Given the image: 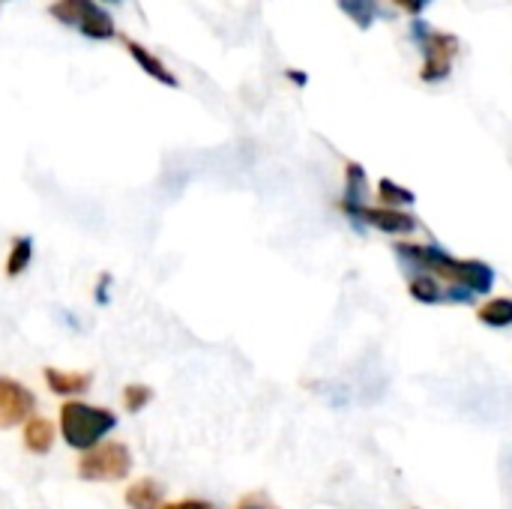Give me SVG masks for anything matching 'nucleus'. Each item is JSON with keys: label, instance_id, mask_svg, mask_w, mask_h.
Masks as SVG:
<instances>
[{"label": "nucleus", "instance_id": "13", "mask_svg": "<svg viewBox=\"0 0 512 509\" xmlns=\"http://www.w3.org/2000/svg\"><path fill=\"white\" fill-rule=\"evenodd\" d=\"M477 321L492 330H510L512 327V297H492L477 309Z\"/></svg>", "mask_w": 512, "mask_h": 509}, {"label": "nucleus", "instance_id": "10", "mask_svg": "<svg viewBox=\"0 0 512 509\" xmlns=\"http://www.w3.org/2000/svg\"><path fill=\"white\" fill-rule=\"evenodd\" d=\"M123 45H126V51L132 54V60L138 63V69L144 72V75H150L153 81H159V84H165V87H180V78L168 69V63H162L150 48H144L141 42H135V39H126L123 36Z\"/></svg>", "mask_w": 512, "mask_h": 509}, {"label": "nucleus", "instance_id": "15", "mask_svg": "<svg viewBox=\"0 0 512 509\" xmlns=\"http://www.w3.org/2000/svg\"><path fill=\"white\" fill-rule=\"evenodd\" d=\"M339 9L360 27V30H369L384 12H381V3L378 0H336Z\"/></svg>", "mask_w": 512, "mask_h": 509}, {"label": "nucleus", "instance_id": "2", "mask_svg": "<svg viewBox=\"0 0 512 509\" xmlns=\"http://www.w3.org/2000/svg\"><path fill=\"white\" fill-rule=\"evenodd\" d=\"M120 426V417L105 405H90L84 399H69L57 414V435L75 453H87L108 441V435Z\"/></svg>", "mask_w": 512, "mask_h": 509}, {"label": "nucleus", "instance_id": "17", "mask_svg": "<svg viewBox=\"0 0 512 509\" xmlns=\"http://www.w3.org/2000/svg\"><path fill=\"white\" fill-rule=\"evenodd\" d=\"M120 402H123L126 414H141L153 402V387H147V384H126L123 393H120Z\"/></svg>", "mask_w": 512, "mask_h": 509}, {"label": "nucleus", "instance_id": "4", "mask_svg": "<svg viewBox=\"0 0 512 509\" xmlns=\"http://www.w3.org/2000/svg\"><path fill=\"white\" fill-rule=\"evenodd\" d=\"M135 459L123 441H102L99 447L81 453L75 474L81 483H120L132 474Z\"/></svg>", "mask_w": 512, "mask_h": 509}, {"label": "nucleus", "instance_id": "14", "mask_svg": "<svg viewBox=\"0 0 512 509\" xmlns=\"http://www.w3.org/2000/svg\"><path fill=\"white\" fill-rule=\"evenodd\" d=\"M30 261H33V240L30 237H12L9 240V252H6V264H3L6 279L24 276Z\"/></svg>", "mask_w": 512, "mask_h": 509}, {"label": "nucleus", "instance_id": "5", "mask_svg": "<svg viewBox=\"0 0 512 509\" xmlns=\"http://www.w3.org/2000/svg\"><path fill=\"white\" fill-rule=\"evenodd\" d=\"M48 15L93 42H105V39L117 36L111 12L105 6H99L96 0H54L48 6Z\"/></svg>", "mask_w": 512, "mask_h": 509}, {"label": "nucleus", "instance_id": "6", "mask_svg": "<svg viewBox=\"0 0 512 509\" xmlns=\"http://www.w3.org/2000/svg\"><path fill=\"white\" fill-rule=\"evenodd\" d=\"M357 228L360 225H369V228H375V231H381V234H390V237H411L417 228H420V222H417V216L414 213H408V210H393V207H372V204H363V207H357V210H351V213H345Z\"/></svg>", "mask_w": 512, "mask_h": 509}, {"label": "nucleus", "instance_id": "8", "mask_svg": "<svg viewBox=\"0 0 512 509\" xmlns=\"http://www.w3.org/2000/svg\"><path fill=\"white\" fill-rule=\"evenodd\" d=\"M42 381H45V387H48L54 396H60L63 402L81 399V396H87L90 387H93V375H90V372H75V369H60V366H45V369H42Z\"/></svg>", "mask_w": 512, "mask_h": 509}, {"label": "nucleus", "instance_id": "12", "mask_svg": "<svg viewBox=\"0 0 512 509\" xmlns=\"http://www.w3.org/2000/svg\"><path fill=\"white\" fill-rule=\"evenodd\" d=\"M366 195H369V180H366V171L360 162H348L345 165V195L339 201V210L342 213H351L357 207L366 204Z\"/></svg>", "mask_w": 512, "mask_h": 509}, {"label": "nucleus", "instance_id": "7", "mask_svg": "<svg viewBox=\"0 0 512 509\" xmlns=\"http://www.w3.org/2000/svg\"><path fill=\"white\" fill-rule=\"evenodd\" d=\"M36 414V396L21 381L0 375V432L24 426Z\"/></svg>", "mask_w": 512, "mask_h": 509}, {"label": "nucleus", "instance_id": "1", "mask_svg": "<svg viewBox=\"0 0 512 509\" xmlns=\"http://www.w3.org/2000/svg\"><path fill=\"white\" fill-rule=\"evenodd\" d=\"M399 261L411 273L435 276L438 282L450 288H462L468 294H492L495 288V267L480 258H456L453 252L441 249L438 243H399L396 246Z\"/></svg>", "mask_w": 512, "mask_h": 509}, {"label": "nucleus", "instance_id": "11", "mask_svg": "<svg viewBox=\"0 0 512 509\" xmlns=\"http://www.w3.org/2000/svg\"><path fill=\"white\" fill-rule=\"evenodd\" d=\"M123 501L129 509H162L165 507V486L153 477H141V480L129 483Z\"/></svg>", "mask_w": 512, "mask_h": 509}, {"label": "nucleus", "instance_id": "19", "mask_svg": "<svg viewBox=\"0 0 512 509\" xmlns=\"http://www.w3.org/2000/svg\"><path fill=\"white\" fill-rule=\"evenodd\" d=\"M234 509H279L267 495H261V492H255V495H246L240 504Z\"/></svg>", "mask_w": 512, "mask_h": 509}, {"label": "nucleus", "instance_id": "18", "mask_svg": "<svg viewBox=\"0 0 512 509\" xmlns=\"http://www.w3.org/2000/svg\"><path fill=\"white\" fill-rule=\"evenodd\" d=\"M162 509H219L216 504L204 501V498H180V501H165Z\"/></svg>", "mask_w": 512, "mask_h": 509}, {"label": "nucleus", "instance_id": "21", "mask_svg": "<svg viewBox=\"0 0 512 509\" xmlns=\"http://www.w3.org/2000/svg\"><path fill=\"white\" fill-rule=\"evenodd\" d=\"M288 78H291L297 87H303V84L309 81V78H306V72H300V69H288Z\"/></svg>", "mask_w": 512, "mask_h": 509}, {"label": "nucleus", "instance_id": "16", "mask_svg": "<svg viewBox=\"0 0 512 509\" xmlns=\"http://www.w3.org/2000/svg\"><path fill=\"white\" fill-rule=\"evenodd\" d=\"M378 201L381 207H393V210H405V207H414L417 204V195L399 183H393L390 177L378 180Z\"/></svg>", "mask_w": 512, "mask_h": 509}, {"label": "nucleus", "instance_id": "9", "mask_svg": "<svg viewBox=\"0 0 512 509\" xmlns=\"http://www.w3.org/2000/svg\"><path fill=\"white\" fill-rule=\"evenodd\" d=\"M57 423H51L48 417L33 414L24 426H21V447L30 456H48L57 444Z\"/></svg>", "mask_w": 512, "mask_h": 509}, {"label": "nucleus", "instance_id": "3", "mask_svg": "<svg viewBox=\"0 0 512 509\" xmlns=\"http://www.w3.org/2000/svg\"><path fill=\"white\" fill-rule=\"evenodd\" d=\"M411 39L414 45L423 51V66H420V78L426 84H438V81H447L453 66H456V57L462 51V42L456 33L450 30H438L432 27L429 21L423 18H414L411 24Z\"/></svg>", "mask_w": 512, "mask_h": 509}, {"label": "nucleus", "instance_id": "22", "mask_svg": "<svg viewBox=\"0 0 512 509\" xmlns=\"http://www.w3.org/2000/svg\"><path fill=\"white\" fill-rule=\"evenodd\" d=\"M96 3H120V0H96Z\"/></svg>", "mask_w": 512, "mask_h": 509}, {"label": "nucleus", "instance_id": "20", "mask_svg": "<svg viewBox=\"0 0 512 509\" xmlns=\"http://www.w3.org/2000/svg\"><path fill=\"white\" fill-rule=\"evenodd\" d=\"M393 6H399L402 12H408V15H414V18H420L426 9H429V3L432 0H390Z\"/></svg>", "mask_w": 512, "mask_h": 509}]
</instances>
